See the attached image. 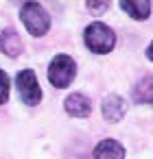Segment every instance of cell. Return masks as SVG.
Here are the masks:
<instances>
[{
	"label": "cell",
	"mask_w": 153,
	"mask_h": 159,
	"mask_svg": "<svg viewBox=\"0 0 153 159\" xmlns=\"http://www.w3.org/2000/svg\"><path fill=\"white\" fill-rule=\"evenodd\" d=\"M22 22L33 37H42L50 29V16L40 2H24L22 5Z\"/></svg>",
	"instance_id": "cell-1"
},
{
	"label": "cell",
	"mask_w": 153,
	"mask_h": 159,
	"mask_svg": "<svg viewBox=\"0 0 153 159\" xmlns=\"http://www.w3.org/2000/svg\"><path fill=\"white\" fill-rule=\"evenodd\" d=\"M85 44L94 55H107L116 44V35L103 22H94L85 29Z\"/></svg>",
	"instance_id": "cell-2"
},
{
	"label": "cell",
	"mask_w": 153,
	"mask_h": 159,
	"mask_svg": "<svg viewBox=\"0 0 153 159\" xmlns=\"http://www.w3.org/2000/svg\"><path fill=\"white\" fill-rule=\"evenodd\" d=\"M74 74H77V63H74V59L68 57V55H57V57L50 61V66H48V81H50L57 89L68 87V85L72 83Z\"/></svg>",
	"instance_id": "cell-3"
},
{
	"label": "cell",
	"mask_w": 153,
	"mask_h": 159,
	"mask_svg": "<svg viewBox=\"0 0 153 159\" xmlns=\"http://www.w3.org/2000/svg\"><path fill=\"white\" fill-rule=\"evenodd\" d=\"M18 92L26 105H37L42 100V89L37 85V76L33 70H22L18 74Z\"/></svg>",
	"instance_id": "cell-4"
},
{
	"label": "cell",
	"mask_w": 153,
	"mask_h": 159,
	"mask_svg": "<svg viewBox=\"0 0 153 159\" xmlns=\"http://www.w3.org/2000/svg\"><path fill=\"white\" fill-rule=\"evenodd\" d=\"M101 111H103V116H105L107 122H118V120H122V116H125V111H127V102H125L120 96L109 94V96L103 100Z\"/></svg>",
	"instance_id": "cell-5"
},
{
	"label": "cell",
	"mask_w": 153,
	"mask_h": 159,
	"mask_svg": "<svg viewBox=\"0 0 153 159\" xmlns=\"http://www.w3.org/2000/svg\"><path fill=\"white\" fill-rule=\"evenodd\" d=\"M64 107H66V111H68L72 118H88L90 111H92V105H90V100H88L83 94H70V96L66 98Z\"/></svg>",
	"instance_id": "cell-6"
},
{
	"label": "cell",
	"mask_w": 153,
	"mask_h": 159,
	"mask_svg": "<svg viewBox=\"0 0 153 159\" xmlns=\"http://www.w3.org/2000/svg\"><path fill=\"white\" fill-rule=\"evenodd\" d=\"M94 159H125V148L116 139H103L94 148Z\"/></svg>",
	"instance_id": "cell-7"
},
{
	"label": "cell",
	"mask_w": 153,
	"mask_h": 159,
	"mask_svg": "<svg viewBox=\"0 0 153 159\" xmlns=\"http://www.w3.org/2000/svg\"><path fill=\"white\" fill-rule=\"evenodd\" d=\"M0 50L7 57H20L22 55V39L13 29H7L0 33Z\"/></svg>",
	"instance_id": "cell-8"
},
{
	"label": "cell",
	"mask_w": 153,
	"mask_h": 159,
	"mask_svg": "<svg viewBox=\"0 0 153 159\" xmlns=\"http://www.w3.org/2000/svg\"><path fill=\"white\" fill-rule=\"evenodd\" d=\"M133 20H146L149 18V13H151V2H131V0H125V2L120 5Z\"/></svg>",
	"instance_id": "cell-9"
},
{
	"label": "cell",
	"mask_w": 153,
	"mask_h": 159,
	"mask_svg": "<svg viewBox=\"0 0 153 159\" xmlns=\"http://www.w3.org/2000/svg\"><path fill=\"white\" fill-rule=\"evenodd\" d=\"M133 100L142 102V105H151L153 100V85H151V76H144L142 83H138L133 87Z\"/></svg>",
	"instance_id": "cell-10"
},
{
	"label": "cell",
	"mask_w": 153,
	"mask_h": 159,
	"mask_svg": "<svg viewBox=\"0 0 153 159\" xmlns=\"http://www.w3.org/2000/svg\"><path fill=\"white\" fill-rule=\"evenodd\" d=\"M9 98V76L0 70V105H5Z\"/></svg>",
	"instance_id": "cell-11"
},
{
	"label": "cell",
	"mask_w": 153,
	"mask_h": 159,
	"mask_svg": "<svg viewBox=\"0 0 153 159\" xmlns=\"http://www.w3.org/2000/svg\"><path fill=\"white\" fill-rule=\"evenodd\" d=\"M107 7H109V2H88V9L94 11V13H101V11H105Z\"/></svg>",
	"instance_id": "cell-12"
}]
</instances>
